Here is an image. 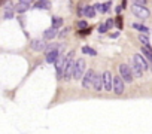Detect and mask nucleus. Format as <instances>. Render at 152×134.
I'll use <instances>...</instances> for the list:
<instances>
[{
  "label": "nucleus",
  "instance_id": "nucleus-1",
  "mask_svg": "<svg viewBox=\"0 0 152 134\" xmlns=\"http://www.w3.org/2000/svg\"><path fill=\"white\" fill-rule=\"evenodd\" d=\"M131 10H133L134 15H136L137 18H140V20H146V18H149V17H151L149 9H148V8H145V6H137V5H133V6H131Z\"/></svg>",
  "mask_w": 152,
  "mask_h": 134
},
{
  "label": "nucleus",
  "instance_id": "nucleus-2",
  "mask_svg": "<svg viewBox=\"0 0 152 134\" xmlns=\"http://www.w3.org/2000/svg\"><path fill=\"white\" fill-rule=\"evenodd\" d=\"M119 73H121V77H122V80H125V82H133V77H134V75H133V72H131V69H130V66H127V64H121L119 66Z\"/></svg>",
  "mask_w": 152,
  "mask_h": 134
},
{
  "label": "nucleus",
  "instance_id": "nucleus-3",
  "mask_svg": "<svg viewBox=\"0 0 152 134\" xmlns=\"http://www.w3.org/2000/svg\"><path fill=\"white\" fill-rule=\"evenodd\" d=\"M66 63L67 57H60V60L55 63V72H57V79L64 77V70H66Z\"/></svg>",
  "mask_w": 152,
  "mask_h": 134
},
{
  "label": "nucleus",
  "instance_id": "nucleus-4",
  "mask_svg": "<svg viewBox=\"0 0 152 134\" xmlns=\"http://www.w3.org/2000/svg\"><path fill=\"white\" fill-rule=\"evenodd\" d=\"M72 55L73 54H70V55L67 57V63H66V70H64V80H70V77L73 76V72H75V63L76 61H73L72 60Z\"/></svg>",
  "mask_w": 152,
  "mask_h": 134
},
{
  "label": "nucleus",
  "instance_id": "nucleus-5",
  "mask_svg": "<svg viewBox=\"0 0 152 134\" xmlns=\"http://www.w3.org/2000/svg\"><path fill=\"white\" fill-rule=\"evenodd\" d=\"M84 70H85V61H84L82 58H79L78 61L75 63V72H73V77H75L76 80H79V79L82 77V73H84Z\"/></svg>",
  "mask_w": 152,
  "mask_h": 134
},
{
  "label": "nucleus",
  "instance_id": "nucleus-6",
  "mask_svg": "<svg viewBox=\"0 0 152 134\" xmlns=\"http://www.w3.org/2000/svg\"><path fill=\"white\" fill-rule=\"evenodd\" d=\"M112 89L115 94H118V96H121V94L124 92V80L121 76H115L113 77V85H112Z\"/></svg>",
  "mask_w": 152,
  "mask_h": 134
},
{
  "label": "nucleus",
  "instance_id": "nucleus-7",
  "mask_svg": "<svg viewBox=\"0 0 152 134\" xmlns=\"http://www.w3.org/2000/svg\"><path fill=\"white\" fill-rule=\"evenodd\" d=\"M94 77H96L94 70H88V72L84 75V77H82V87H84V88H90V87L93 85V82H94Z\"/></svg>",
  "mask_w": 152,
  "mask_h": 134
},
{
  "label": "nucleus",
  "instance_id": "nucleus-8",
  "mask_svg": "<svg viewBox=\"0 0 152 134\" xmlns=\"http://www.w3.org/2000/svg\"><path fill=\"white\" fill-rule=\"evenodd\" d=\"M112 85H113V77H112L110 72L106 70V72L103 73V88H105L106 91H110V89H112Z\"/></svg>",
  "mask_w": 152,
  "mask_h": 134
},
{
  "label": "nucleus",
  "instance_id": "nucleus-9",
  "mask_svg": "<svg viewBox=\"0 0 152 134\" xmlns=\"http://www.w3.org/2000/svg\"><path fill=\"white\" fill-rule=\"evenodd\" d=\"M133 61H136L139 66L142 67V70L145 72V70H148L149 69V66H148V63H146V60L140 55V54H134V57H133Z\"/></svg>",
  "mask_w": 152,
  "mask_h": 134
},
{
  "label": "nucleus",
  "instance_id": "nucleus-10",
  "mask_svg": "<svg viewBox=\"0 0 152 134\" xmlns=\"http://www.w3.org/2000/svg\"><path fill=\"white\" fill-rule=\"evenodd\" d=\"M60 57H61V54H60L58 49L51 51V52H46V63H55V61H58Z\"/></svg>",
  "mask_w": 152,
  "mask_h": 134
},
{
  "label": "nucleus",
  "instance_id": "nucleus-11",
  "mask_svg": "<svg viewBox=\"0 0 152 134\" xmlns=\"http://www.w3.org/2000/svg\"><path fill=\"white\" fill-rule=\"evenodd\" d=\"M31 49H34V51H43V49H46L45 40H42V39H34L33 42H31Z\"/></svg>",
  "mask_w": 152,
  "mask_h": 134
},
{
  "label": "nucleus",
  "instance_id": "nucleus-12",
  "mask_svg": "<svg viewBox=\"0 0 152 134\" xmlns=\"http://www.w3.org/2000/svg\"><path fill=\"white\" fill-rule=\"evenodd\" d=\"M93 87H94V91H101V87H103V75H97L96 73Z\"/></svg>",
  "mask_w": 152,
  "mask_h": 134
},
{
  "label": "nucleus",
  "instance_id": "nucleus-13",
  "mask_svg": "<svg viewBox=\"0 0 152 134\" xmlns=\"http://www.w3.org/2000/svg\"><path fill=\"white\" fill-rule=\"evenodd\" d=\"M79 13H82V15H85L88 18H94V15H96V8H93V6H85L84 9L79 10Z\"/></svg>",
  "mask_w": 152,
  "mask_h": 134
},
{
  "label": "nucleus",
  "instance_id": "nucleus-14",
  "mask_svg": "<svg viewBox=\"0 0 152 134\" xmlns=\"http://www.w3.org/2000/svg\"><path fill=\"white\" fill-rule=\"evenodd\" d=\"M131 72H133V75L136 76V77H142V75H143V70H142V67L139 66L136 61H131Z\"/></svg>",
  "mask_w": 152,
  "mask_h": 134
},
{
  "label": "nucleus",
  "instance_id": "nucleus-15",
  "mask_svg": "<svg viewBox=\"0 0 152 134\" xmlns=\"http://www.w3.org/2000/svg\"><path fill=\"white\" fill-rule=\"evenodd\" d=\"M30 8V2H27V0H24V2H18L17 3V8H15V10L17 12H25V10H27Z\"/></svg>",
  "mask_w": 152,
  "mask_h": 134
},
{
  "label": "nucleus",
  "instance_id": "nucleus-16",
  "mask_svg": "<svg viewBox=\"0 0 152 134\" xmlns=\"http://www.w3.org/2000/svg\"><path fill=\"white\" fill-rule=\"evenodd\" d=\"M57 34H58V30L54 29V27H51V29H46V30H45L43 37H45V39H54Z\"/></svg>",
  "mask_w": 152,
  "mask_h": 134
},
{
  "label": "nucleus",
  "instance_id": "nucleus-17",
  "mask_svg": "<svg viewBox=\"0 0 152 134\" xmlns=\"http://www.w3.org/2000/svg\"><path fill=\"white\" fill-rule=\"evenodd\" d=\"M49 6H51V3L49 2H36L34 3V8H37V9H49Z\"/></svg>",
  "mask_w": 152,
  "mask_h": 134
},
{
  "label": "nucleus",
  "instance_id": "nucleus-18",
  "mask_svg": "<svg viewBox=\"0 0 152 134\" xmlns=\"http://www.w3.org/2000/svg\"><path fill=\"white\" fill-rule=\"evenodd\" d=\"M133 27H134V29H137L139 31L145 33V34H149V33H151V30L148 29V27H145V25H142V24H133Z\"/></svg>",
  "mask_w": 152,
  "mask_h": 134
},
{
  "label": "nucleus",
  "instance_id": "nucleus-19",
  "mask_svg": "<svg viewBox=\"0 0 152 134\" xmlns=\"http://www.w3.org/2000/svg\"><path fill=\"white\" fill-rule=\"evenodd\" d=\"M61 25H63V18H60V17H54V18H52V27L58 30V27H61Z\"/></svg>",
  "mask_w": 152,
  "mask_h": 134
},
{
  "label": "nucleus",
  "instance_id": "nucleus-20",
  "mask_svg": "<svg viewBox=\"0 0 152 134\" xmlns=\"http://www.w3.org/2000/svg\"><path fill=\"white\" fill-rule=\"evenodd\" d=\"M139 40H140V42L143 43V46H145V48H148V49H151V43H149V39H148L146 36H143V34H140V36H139Z\"/></svg>",
  "mask_w": 152,
  "mask_h": 134
},
{
  "label": "nucleus",
  "instance_id": "nucleus-21",
  "mask_svg": "<svg viewBox=\"0 0 152 134\" xmlns=\"http://www.w3.org/2000/svg\"><path fill=\"white\" fill-rule=\"evenodd\" d=\"M142 54H145L146 55V58L152 63V49H148V48H145V46H142Z\"/></svg>",
  "mask_w": 152,
  "mask_h": 134
},
{
  "label": "nucleus",
  "instance_id": "nucleus-22",
  "mask_svg": "<svg viewBox=\"0 0 152 134\" xmlns=\"http://www.w3.org/2000/svg\"><path fill=\"white\" fill-rule=\"evenodd\" d=\"M12 17H14V8L8 6L6 8V12H5V20H10Z\"/></svg>",
  "mask_w": 152,
  "mask_h": 134
},
{
  "label": "nucleus",
  "instance_id": "nucleus-23",
  "mask_svg": "<svg viewBox=\"0 0 152 134\" xmlns=\"http://www.w3.org/2000/svg\"><path fill=\"white\" fill-rule=\"evenodd\" d=\"M82 54H88V55H91V57L97 55V52L94 49H91V48H88V46H84L82 48Z\"/></svg>",
  "mask_w": 152,
  "mask_h": 134
},
{
  "label": "nucleus",
  "instance_id": "nucleus-24",
  "mask_svg": "<svg viewBox=\"0 0 152 134\" xmlns=\"http://www.w3.org/2000/svg\"><path fill=\"white\" fill-rule=\"evenodd\" d=\"M98 31H100V33H106V31H107V27H106L105 24H101V25L98 27Z\"/></svg>",
  "mask_w": 152,
  "mask_h": 134
},
{
  "label": "nucleus",
  "instance_id": "nucleus-25",
  "mask_svg": "<svg viewBox=\"0 0 152 134\" xmlns=\"http://www.w3.org/2000/svg\"><path fill=\"white\" fill-rule=\"evenodd\" d=\"M78 27H79V29H85V27H86V22H85V21H79V22H78Z\"/></svg>",
  "mask_w": 152,
  "mask_h": 134
},
{
  "label": "nucleus",
  "instance_id": "nucleus-26",
  "mask_svg": "<svg viewBox=\"0 0 152 134\" xmlns=\"http://www.w3.org/2000/svg\"><path fill=\"white\" fill-rule=\"evenodd\" d=\"M116 25L119 27V29H122V18H121V17H118V20H116Z\"/></svg>",
  "mask_w": 152,
  "mask_h": 134
},
{
  "label": "nucleus",
  "instance_id": "nucleus-27",
  "mask_svg": "<svg viewBox=\"0 0 152 134\" xmlns=\"http://www.w3.org/2000/svg\"><path fill=\"white\" fill-rule=\"evenodd\" d=\"M105 25H106V27H107V30H109V29H110V27H112V25H113V21H112V20H107V21H106V24H105Z\"/></svg>",
  "mask_w": 152,
  "mask_h": 134
},
{
  "label": "nucleus",
  "instance_id": "nucleus-28",
  "mask_svg": "<svg viewBox=\"0 0 152 134\" xmlns=\"http://www.w3.org/2000/svg\"><path fill=\"white\" fill-rule=\"evenodd\" d=\"M67 31H69V29H64V30H63V31L60 33V36H66V34H67Z\"/></svg>",
  "mask_w": 152,
  "mask_h": 134
},
{
  "label": "nucleus",
  "instance_id": "nucleus-29",
  "mask_svg": "<svg viewBox=\"0 0 152 134\" xmlns=\"http://www.w3.org/2000/svg\"><path fill=\"white\" fill-rule=\"evenodd\" d=\"M121 9H122V8H121V6H118V8H115V12H116V13H119V12H121Z\"/></svg>",
  "mask_w": 152,
  "mask_h": 134
}]
</instances>
